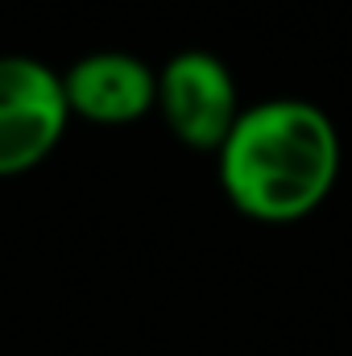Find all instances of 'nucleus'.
Segmentation results:
<instances>
[{"instance_id": "f257e3e1", "label": "nucleus", "mask_w": 352, "mask_h": 356, "mask_svg": "<svg viewBox=\"0 0 352 356\" xmlns=\"http://www.w3.org/2000/svg\"><path fill=\"white\" fill-rule=\"evenodd\" d=\"M216 175L241 216L262 224L303 220L340 178V133L311 99H265L241 108L216 149Z\"/></svg>"}, {"instance_id": "f03ea898", "label": "nucleus", "mask_w": 352, "mask_h": 356, "mask_svg": "<svg viewBox=\"0 0 352 356\" xmlns=\"http://www.w3.org/2000/svg\"><path fill=\"white\" fill-rule=\"evenodd\" d=\"M63 71L29 54H0V178L29 175L67 137Z\"/></svg>"}, {"instance_id": "7ed1b4c3", "label": "nucleus", "mask_w": 352, "mask_h": 356, "mask_svg": "<svg viewBox=\"0 0 352 356\" xmlns=\"http://www.w3.org/2000/svg\"><path fill=\"white\" fill-rule=\"evenodd\" d=\"M182 145L220 149L241 116V88L228 63L211 50H178L158 71V104H154Z\"/></svg>"}, {"instance_id": "20e7f679", "label": "nucleus", "mask_w": 352, "mask_h": 356, "mask_svg": "<svg viewBox=\"0 0 352 356\" xmlns=\"http://www.w3.org/2000/svg\"><path fill=\"white\" fill-rule=\"evenodd\" d=\"M71 116L91 124H133L158 104V71L125 50H95L63 71Z\"/></svg>"}]
</instances>
